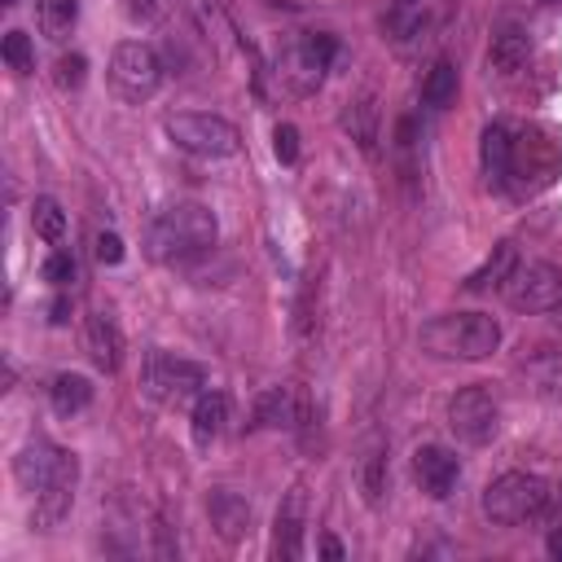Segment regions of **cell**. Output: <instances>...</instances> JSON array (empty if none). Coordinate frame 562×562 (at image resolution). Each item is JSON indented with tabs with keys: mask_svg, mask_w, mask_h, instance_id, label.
<instances>
[{
	"mask_svg": "<svg viewBox=\"0 0 562 562\" xmlns=\"http://www.w3.org/2000/svg\"><path fill=\"white\" fill-rule=\"evenodd\" d=\"M549 492H553V483H544L540 474L509 470V474H501L483 487V514L496 527H518V522H531V518L549 514Z\"/></svg>",
	"mask_w": 562,
	"mask_h": 562,
	"instance_id": "3",
	"label": "cell"
},
{
	"mask_svg": "<svg viewBox=\"0 0 562 562\" xmlns=\"http://www.w3.org/2000/svg\"><path fill=\"white\" fill-rule=\"evenodd\" d=\"M140 391L154 404L180 408V404H189V400H198L206 391V373L193 360H180V356H167V351H149L145 364H140Z\"/></svg>",
	"mask_w": 562,
	"mask_h": 562,
	"instance_id": "5",
	"label": "cell"
},
{
	"mask_svg": "<svg viewBox=\"0 0 562 562\" xmlns=\"http://www.w3.org/2000/svg\"><path fill=\"white\" fill-rule=\"evenodd\" d=\"M48 400H53V413L57 417H75L92 404V382L83 373H57L53 386H48Z\"/></svg>",
	"mask_w": 562,
	"mask_h": 562,
	"instance_id": "19",
	"label": "cell"
},
{
	"mask_svg": "<svg viewBox=\"0 0 562 562\" xmlns=\"http://www.w3.org/2000/svg\"><path fill=\"white\" fill-rule=\"evenodd\" d=\"M501 299H505L514 312H549V307L562 299V272H558L549 259L514 263V272H509L505 285H501Z\"/></svg>",
	"mask_w": 562,
	"mask_h": 562,
	"instance_id": "8",
	"label": "cell"
},
{
	"mask_svg": "<svg viewBox=\"0 0 562 562\" xmlns=\"http://www.w3.org/2000/svg\"><path fill=\"white\" fill-rule=\"evenodd\" d=\"M75 277H79V263H75V255H70V250H53V255L44 259V281H48V285L66 290Z\"/></svg>",
	"mask_w": 562,
	"mask_h": 562,
	"instance_id": "29",
	"label": "cell"
},
{
	"mask_svg": "<svg viewBox=\"0 0 562 562\" xmlns=\"http://www.w3.org/2000/svg\"><path fill=\"white\" fill-rule=\"evenodd\" d=\"M360 492H364L369 505H378L382 492H386V448L382 443H373L364 452V461H360Z\"/></svg>",
	"mask_w": 562,
	"mask_h": 562,
	"instance_id": "25",
	"label": "cell"
},
{
	"mask_svg": "<svg viewBox=\"0 0 562 562\" xmlns=\"http://www.w3.org/2000/svg\"><path fill=\"white\" fill-rule=\"evenodd\" d=\"M123 9H127L132 22H154L158 18V0H123Z\"/></svg>",
	"mask_w": 562,
	"mask_h": 562,
	"instance_id": "32",
	"label": "cell"
},
{
	"mask_svg": "<svg viewBox=\"0 0 562 562\" xmlns=\"http://www.w3.org/2000/svg\"><path fill=\"white\" fill-rule=\"evenodd\" d=\"M206 514H211V527L220 531V540L237 544V540L250 536L255 509H250L246 496H237V492H211V496H206Z\"/></svg>",
	"mask_w": 562,
	"mask_h": 562,
	"instance_id": "14",
	"label": "cell"
},
{
	"mask_svg": "<svg viewBox=\"0 0 562 562\" xmlns=\"http://www.w3.org/2000/svg\"><path fill=\"white\" fill-rule=\"evenodd\" d=\"M501 426V404L487 386H461L452 400H448V430L470 443V448H483Z\"/></svg>",
	"mask_w": 562,
	"mask_h": 562,
	"instance_id": "9",
	"label": "cell"
},
{
	"mask_svg": "<svg viewBox=\"0 0 562 562\" xmlns=\"http://www.w3.org/2000/svg\"><path fill=\"white\" fill-rule=\"evenodd\" d=\"M259 426H277V430H294L303 422V400L294 386H272L259 395V408H255Z\"/></svg>",
	"mask_w": 562,
	"mask_h": 562,
	"instance_id": "17",
	"label": "cell"
},
{
	"mask_svg": "<svg viewBox=\"0 0 562 562\" xmlns=\"http://www.w3.org/2000/svg\"><path fill=\"white\" fill-rule=\"evenodd\" d=\"M544 549H549V558H558V562H562V527H553V531H549Z\"/></svg>",
	"mask_w": 562,
	"mask_h": 562,
	"instance_id": "33",
	"label": "cell"
},
{
	"mask_svg": "<svg viewBox=\"0 0 562 562\" xmlns=\"http://www.w3.org/2000/svg\"><path fill=\"white\" fill-rule=\"evenodd\" d=\"M158 83H162V61H158V53H154L145 40H123V44H114V53H110V88H114L123 101L136 105V101L154 97Z\"/></svg>",
	"mask_w": 562,
	"mask_h": 562,
	"instance_id": "7",
	"label": "cell"
},
{
	"mask_svg": "<svg viewBox=\"0 0 562 562\" xmlns=\"http://www.w3.org/2000/svg\"><path fill=\"white\" fill-rule=\"evenodd\" d=\"M13 479L26 492H35V496H44V492H75L79 461H75V452H66V448H57L48 439H31L13 457Z\"/></svg>",
	"mask_w": 562,
	"mask_h": 562,
	"instance_id": "4",
	"label": "cell"
},
{
	"mask_svg": "<svg viewBox=\"0 0 562 562\" xmlns=\"http://www.w3.org/2000/svg\"><path fill=\"white\" fill-rule=\"evenodd\" d=\"M531 57V35L522 26H501L492 35V48H487V70L492 75H518Z\"/></svg>",
	"mask_w": 562,
	"mask_h": 562,
	"instance_id": "15",
	"label": "cell"
},
{
	"mask_svg": "<svg viewBox=\"0 0 562 562\" xmlns=\"http://www.w3.org/2000/svg\"><path fill=\"white\" fill-rule=\"evenodd\" d=\"M321 553H325V558H334V562H338V558H342V544H338V540H334V536H321Z\"/></svg>",
	"mask_w": 562,
	"mask_h": 562,
	"instance_id": "34",
	"label": "cell"
},
{
	"mask_svg": "<svg viewBox=\"0 0 562 562\" xmlns=\"http://www.w3.org/2000/svg\"><path fill=\"white\" fill-rule=\"evenodd\" d=\"M303 527H307V487L294 483L277 509V527H272V553L281 562H294L303 553Z\"/></svg>",
	"mask_w": 562,
	"mask_h": 562,
	"instance_id": "12",
	"label": "cell"
},
{
	"mask_svg": "<svg viewBox=\"0 0 562 562\" xmlns=\"http://www.w3.org/2000/svg\"><path fill=\"white\" fill-rule=\"evenodd\" d=\"M92 255H97V263H119L123 259V237L114 228H101L92 237Z\"/></svg>",
	"mask_w": 562,
	"mask_h": 562,
	"instance_id": "31",
	"label": "cell"
},
{
	"mask_svg": "<svg viewBox=\"0 0 562 562\" xmlns=\"http://www.w3.org/2000/svg\"><path fill=\"white\" fill-rule=\"evenodd\" d=\"M83 338H88V356L101 373H114L123 364V334H119V321L110 312H88V325H83Z\"/></svg>",
	"mask_w": 562,
	"mask_h": 562,
	"instance_id": "13",
	"label": "cell"
},
{
	"mask_svg": "<svg viewBox=\"0 0 562 562\" xmlns=\"http://www.w3.org/2000/svg\"><path fill=\"white\" fill-rule=\"evenodd\" d=\"M338 57V40L316 31V35H303L299 44L285 48L281 57V79H290L294 92H312L321 83V75L329 70V61Z\"/></svg>",
	"mask_w": 562,
	"mask_h": 562,
	"instance_id": "10",
	"label": "cell"
},
{
	"mask_svg": "<svg viewBox=\"0 0 562 562\" xmlns=\"http://www.w3.org/2000/svg\"><path fill=\"white\" fill-rule=\"evenodd\" d=\"M224 422H228V395L224 391H215V386H206L198 400H193V443L198 448H206L220 430H224Z\"/></svg>",
	"mask_w": 562,
	"mask_h": 562,
	"instance_id": "18",
	"label": "cell"
},
{
	"mask_svg": "<svg viewBox=\"0 0 562 562\" xmlns=\"http://www.w3.org/2000/svg\"><path fill=\"white\" fill-rule=\"evenodd\" d=\"M162 127H167V136L184 154H198V158H228V154H237V127L228 119H220V114L180 110V114H167Z\"/></svg>",
	"mask_w": 562,
	"mask_h": 562,
	"instance_id": "6",
	"label": "cell"
},
{
	"mask_svg": "<svg viewBox=\"0 0 562 562\" xmlns=\"http://www.w3.org/2000/svg\"><path fill=\"white\" fill-rule=\"evenodd\" d=\"M215 215L202 202H176L145 228V250L154 263H189L215 246Z\"/></svg>",
	"mask_w": 562,
	"mask_h": 562,
	"instance_id": "1",
	"label": "cell"
},
{
	"mask_svg": "<svg viewBox=\"0 0 562 562\" xmlns=\"http://www.w3.org/2000/svg\"><path fill=\"white\" fill-rule=\"evenodd\" d=\"M544 4H562V0H544Z\"/></svg>",
	"mask_w": 562,
	"mask_h": 562,
	"instance_id": "36",
	"label": "cell"
},
{
	"mask_svg": "<svg viewBox=\"0 0 562 562\" xmlns=\"http://www.w3.org/2000/svg\"><path fill=\"white\" fill-rule=\"evenodd\" d=\"M31 228H35V237H44V241H61L66 237V211H61V202L57 198H35L31 202Z\"/></svg>",
	"mask_w": 562,
	"mask_h": 562,
	"instance_id": "24",
	"label": "cell"
},
{
	"mask_svg": "<svg viewBox=\"0 0 562 562\" xmlns=\"http://www.w3.org/2000/svg\"><path fill=\"white\" fill-rule=\"evenodd\" d=\"M457 101V61L452 57H439L426 79H422V105L426 110H448Z\"/></svg>",
	"mask_w": 562,
	"mask_h": 562,
	"instance_id": "20",
	"label": "cell"
},
{
	"mask_svg": "<svg viewBox=\"0 0 562 562\" xmlns=\"http://www.w3.org/2000/svg\"><path fill=\"white\" fill-rule=\"evenodd\" d=\"M417 342L439 360H487L501 347V325L487 312H443L422 325Z\"/></svg>",
	"mask_w": 562,
	"mask_h": 562,
	"instance_id": "2",
	"label": "cell"
},
{
	"mask_svg": "<svg viewBox=\"0 0 562 562\" xmlns=\"http://www.w3.org/2000/svg\"><path fill=\"white\" fill-rule=\"evenodd\" d=\"M342 127L351 132V140H356L364 154H373V140H378V105H373V92H360L356 101H347Z\"/></svg>",
	"mask_w": 562,
	"mask_h": 562,
	"instance_id": "21",
	"label": "cell"
},
{
	"mask_svg": "<svg viewBox=\"0 0 562 562\" xmlns=\"http://www.w3.org/2000/svg\"><path fill=\"white\" fill-rule=\"evenodd\" d=\"M75 18H79V0H40L35 4V22L48 40H66Z\"/></svg>",
	"mask_w": 562,
	"mask_h": 562,
	"instance_id": "23",
	"label": "cell"
},
{
	"mask_svg": "<svg viewBox=\"0 0 562 562\" xmlns=\"http://www.w3.org/2000/svg\"><path fill=\"white\" fill-rule=\"evenodd\" d=\"M549 321H553V329H562V299L549 307Z\"/></svg>",
	"mask_w": 562,
	"mask_h": 562,
	"instance_id": "35",
	"label": "cell"
},
{
	"mask_svg": "<svg viewBox=\"0 0 562 562\" xmlns=\"http://www.w3.org/2000/svg\"><path fill=\"white\" fill-rule=\"evenodd\" d=\"M0 57H4V66L13 75H31L35 70V44H31V35L26 31H9L4 44H0Z\"/></svg>",
	"mask_w": 562,
	"mask_h": 562,
	"instance_id": "27",
	"label": "cell"
},
{
	"mask_svg": "<svg viewBox=\"0 0 562 562\" xmlns=\"http://www.w3.org/2000/svg\"><path fill=\"white\" fill-rule=\"evenodd\" d=\"M189 13L198 18L202 35H206V40H215V44H224V40L233 35V22H228V13H224V4H220V0H189Z\"/></svg>",
	"mask_w": 562,
	"mask_h": 562,
	"instance_id": "26",
	"label": "cell"
},
{
	"mask_svg": "<svg viewBox=\"0 0 562 562\" xmlns=\"http://www.w3.org/2000/svg\"><path fill=\"white\" fill-rule=\"evenodd\" d=\"M514 263H518L514 241H501V246L483 259V268H474V272L465 277V290H474V294H479V290H492V285L501 290V285H505V277L514 272Z\"/></svg>",
	"mask_w": 562,
	"mask_h": 562,
	"instance_id": "22",
	"label": "cell"
},
{
	"mask_svg": "<svg viewBox=\"0 0 562 562\" xmlns=\"http://www.w3.org/2000/svg\"><path fill=\"white\" fill-rule=\"evenodd\" d=\"M272 154L290 167V162H299V127L294 123H277V132H272Z\"/></svg>",
	"mask_w": 562,
	"mask_h": 562,
	"instance_id": "30",
	"label": "cell"
},
{
	"mask_svg": "<svg viewBox=\"0 0 562 562\" xmlns=\"http://www.w3.org/2000/svg\"><path fill=\"white\" fill-rule=\"evenodd\" d=\"M479 158H483V176H487L492 184H505L509 171H514V136H509V127H501V123L483 127Z\"/></svg>",
	"mask_w": 562,
	"mask_h": 562,
	"instance_id": "16",
	"label": "cell"
},
{
	"mask_svg": "<svg viewBox=\"0 0 562 562\" xmlns=\"http://www.w3.org/2000/svg\"><path fill=\"white\" fill-rule=\"evenodd\" d=\"M413 479H417V487L426 496L443 501V496H452V487L461 479V457L452 448H443V443H422L413 452Z\"/></svg>",
	"mask_w": 562,
	"mask_h": 562,
	"instance_id": "11",
	"label": "cell"
},
{
	"mask_svg": "<svg viewBox=\"0 0 562 562\" xmlns=\"http://www.w3.org/2000/svg\"><path fill=\"white\" fill-rule=\"evenodd\" d=\"M53 79H57L61 92L83 88V79H88V57H83V53H61L57 66H53Z\"/></svg>",
	"mask_w": 562,
	"mask_h": 562,
	"instance_id": "28",
	"label": "cell"
}]
</instances>
